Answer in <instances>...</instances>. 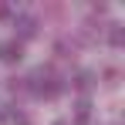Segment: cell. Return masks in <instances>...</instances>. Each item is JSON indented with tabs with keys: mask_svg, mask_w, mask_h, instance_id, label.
<instances>
[{
	"mask_svg": "<svg viewBox=\"0 0 125 125\" xmlns=\"http://www.w3.org/2000/svg\"><path fill=\"white\" fill-rule=\"evenodd\" d=\"M21 58H24V47H21V41H3V44H0V61L14 64V61H21Z\"/></svg>",
	"mask_w": 125,
	"mask_h": 125,
	"instance_id": "obj_1",
	"label": "cell"
},
{
	"mask_svg": "<svg viewBox=\"0 0 125 125\" xmlns=\"http://www.w3.org/2000/svg\"><path fill=\"white\" fill-rule=\"evenodd\" d=\"M34 91H37V95H44V98H54V95L61 91V81H54V78H47L44 84H34Z\"/></svg>",
	"mask_w": 125,
	"mask_h": 125,
	"instance_id": "obj_2",
	"label": "cell"
},
{
	"mask_svg": "<svg viewBox=\"0 0 125 125\" xmlns=\"http://www.w3.org/2000/svg\"><path fill=\"white\" fill-rule=\"evenodd\" d=\"M88 118H91V105H88V102H78V112H74V122H78V125H88Z\"/></svg>",
	"mask_w": 125,
	"mask_h": 125,
	"instance_id": "obj_3",
	"label": "cell"
},
{
	"mask_svg": "<svg viewBox=\"0 0 125 125\" xmlns=\"http://www.w3.org/2000/svg\"><path fill=\"white\" fill-rule=\"evenodd\" d=\"M17 27H21V34H24V37H31L37 24H34V17H21V21H17Z\"/></svg>",
	"mask_w": 125,
	"mask_h": 125,
	"instance_id": "obj_4",
	"label": "cell"
},
{
	"mask_svg": "<svg viewBox=\"0 0 125 125\" xmlns=\"http://www.w3.org/2000/svg\"><path fill=\"white\" fill-rule=\"evenodd\" d=\"M3 17H7V7H0V21H3Z\"/></svg>",
	"mask_w": 125,
	"mask_h": 125,
	"instance_id": "obj_5",
	"label": "cell"
},
{
	"mask_svg": "<svg viewBox=\"0 0 125 125\" xmlns=\"http://www.w3.org/2000/svg\"><path fill=\"white\" fill-rule=\"evenodd\" d=\"M54 125H68V122H54Z\"/></svg>",
	"mask_w": 125,
	"mask_h": 125,
	"instance_id": "obj_6",
	"label": "cell"
}]
</instances>
